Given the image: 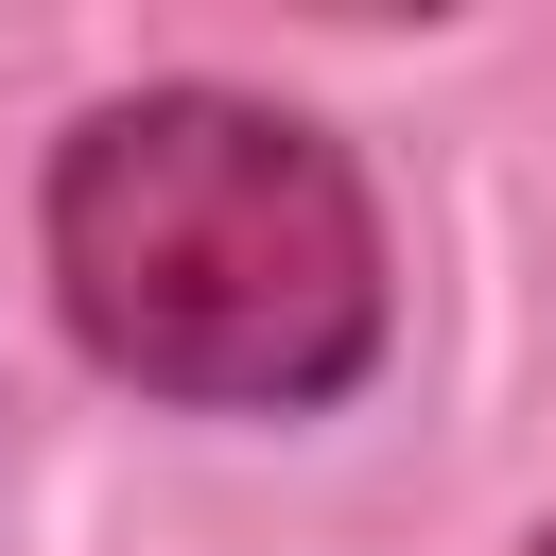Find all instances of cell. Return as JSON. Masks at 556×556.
<instances>
[{"label":"cell","instance_id":"6da1fadb","mask_svg":"<svg viewBox=\"0 0 556 556\" xmlns=\"http://www.w3.org/2000/svg\"><path fill=\"white\" fill-rule=\"evenodd\" d=\"M52 313L104 382L174 417H330L382 330L400 261L365 208V156L261 87H122L52 139L35 191Z\"/></svg>","mask_w":556,"mask_h":556},{"label":"cell","instance_id":"7a4b0ae2","mask_svg":"<svg viewBox=\"0 0 556 556\" xmlns=\"http://www.w3.org/2000/svg\"><path fill=\"white\" fill-rule=\"evenodd\" d=\"M521 556H556V521H539V539H521Z\"/></svg>","mask_w":556,"mask_h":556}]
</instances>
